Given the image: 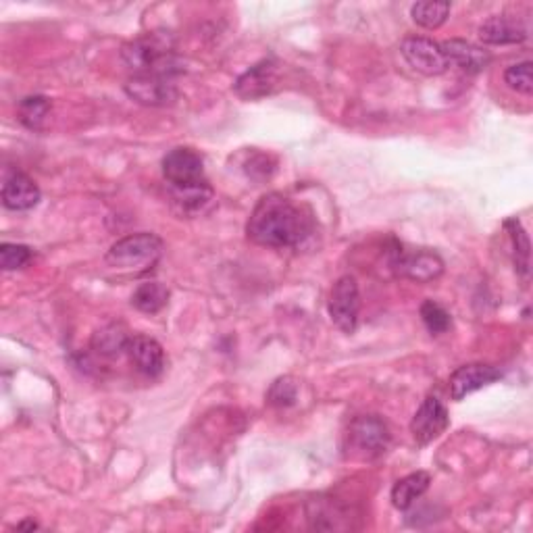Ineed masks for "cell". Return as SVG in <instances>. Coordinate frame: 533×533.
Instances as JSON below:
<instances>
[{
	"mask_svg": "<svg viewBox=\"0 0 533 533\" xmlns=\"http://www.w3.org/2000/svg\"><path fill=\"white\" fill-rule=\"evenodd\" d=\"M121 59L136 73H157L173 78L180 71L173 55V40L165 32L144 34L121 48Z\"/></svg>",
	"mask_w": 533,
	"mask_h": 533,
	"instance_id": "cell-2",
	"label": "cell"
},
{
	"mask_svg": "<svg viewBox=\"0 0 533 533\" xmlns=\"http://www.w3.org/2000/svg\"><path fill=\"white\" fill-rule=\"evenodd\" d=\"M450 425L446 406L440 398L427 396L411 419V434L419 446H427L438 440Z\"/></svg>",
	"mask_w": 533,
	"mask_h": 533,
	"instance_id": "cell-10",
	"label": "cell"
},
{
	"mask_svg": "<svg viewBox=\"0 0 533 533\" xmlns=\"http://www.w3.org/2000/svg\"><path fill=\"white\" fill-rule=\"evenodd\" d=\"M390 429L377 415L357 417L350 425V446L363 459H377L390 446Z\"/></svg>",
	"mask_w": 533,
	"mask_h": 533,
	"instance_id": "cell-6",
	"label": "cell"
},
{
	"mask_svg": "<svg viewBox=\"0 0 533 533\" xmlns=\"http://www.w3.org/2000/svg\"><path fill=\"white\" fill-rule=\"evenodd\" d=\"M529 36L527 25L517 15H492L484 23L479 25V38L484 44L492 46H509V44H521Z\"/></svg>",
	"mask_w": 533,
	"mask_h": 533,
	"instance_id": "cell-12",
	"label": "cell"
},
{
	"mask_svg": "<svg viewBox=\"0 0 533 533\" xmlns=\"http://www.w3.org/2000/svg\"><path fill=\"white\" fill-rule=\"evenodd\" d=\"M163 177L171 190H190L207 186L205 161L192 148H173L163 159Z\"/></svg>",
	"mask_w": 533,
	"mask_h": 533,
	"instance_id": "cell-4",
	"label": "cell"
},
{
	"mask_svg": "<svg viewBox=\"0 0 533 533\" xmlns=\"http://www.w3.org/2000/svg\"><path fill=\"white\" fill-rule=\"evenodd\" d=\"M161 252H163V240L157 234L140 232L117 240L109 248L105 261L107 265L119 271L142 273L152 269V265L161 259Z\"/></svg>",
	"mask_w": 533,
	"mask_h": 533,
	"instance_id": "cell-3",
	"label": "cell"
},
{
	"mask_svg": "<svg viewBox=\"0 0 533 533\" xmlns=\"http://www.w3.org/2000/svg\"><path fill=\"white\" fill-rule=\"evenodd\" d=\"M132 365L146 377H159L165 371L163 346L148 336H132L125 348Z\"/></svg>",
	"mask_w": 533,
	"mask_h": 533,
	"instance_id": "cell-14",
	"label": "cell"
},
{
	"mask_svg": "<svg viewBox=\"0 0 533 533\" xmlns=\"http://www.w3.org/2000/svg\"><path fill=\"white\" fill-rule=\"evenodd\" d=\"M450 9V3H431V0H427V3H415L411 7V17L425 30H438L440 25L446 23Z\"/></svg>",
	"mask_w": 533,
	"mask_h": 533,
	"instance_id": "cell-22",
	"label": "cell"
},
{
	"mask_svg": "<svg viewBox=\"0 0 533 533\" xmlns=\"http://www.w3.org/2000/svg\"><path fill=\"white\" fill-rule=\"evenodd\" d=\"M167 302H169V290L161 282H144L136 288L132 296L134 307L146 315H155L163 311L167 307Z\"/></svg>",
	"mask_w": 533,
	"mask_h": 533,
	"instance_id": "cell-20",
	"label": "cell"
},
{
	"mask_svg": "<svg viewBox=\"0 0 533 533\" xmlns=\"http://www.w3.org/2000/svg\"><path fill=\"white\" fill-rule=\"evenodd\" d=\"M431 475L427 471H417L398 479L392 488V504L398 511H409L411 506L429 490Z\"/></svg>",
	"mask_w": 533,
	"mask_h": 533,
	"instance_id": "cell-18",
	"label": "cell"
},
{
	"mask_svg": "<svg viewBox=\"0 0 533 533\" xmlns=\"http://www.w3.org/2000/svg\"><path fill=\"white\" fill-rule=\"evenodd\" d=\"M277 86V65L271 59H265L242 73L234 90L244 100H259L271 94Z\"/></svg>",
	"mask_w": 533,
	"mask_h": 533,
	"instance_id": "cell-15",
	"label": "cell"
},
{
	"mask_svg": "<svg viewBox=\"0 0 533 533\" xmlns=\"http://www.w3.org/2000/svg\"><path fill=\"white\" fill-rule=\"evenodd\" d=\"M444 50V57L448 61L450 67H459L465 73H481L486 71L492 63V53L486 50L484 46H477L473 42L467 40H459V38H452L440 44Z\"/></svg>",
	"mask_w": 533,
	"mask_h": 533,
	"instance_id": "cell-13",
	"label": "cell"
},
{
	"mask_svg": "<svg viewBox=\"0 0 533 533\" xmlns=\"http://www.w3.org/2000/svg\"><path fill=\"white\" fill-rule=\"evenodd\" d=\"M50 100L46 96H28L19 103L17 115L25 128L32 132H40L44 128V121L50 113Z\"/></svg>",
	"mask_w": 533,
	"mask_h": 533,
	"instance_id": "cell-21",
	"label": "cell"
},
{
	"mask_svg": "<svg viewBox=\"0 0 533 533\" xmlns=\"http://www.w3.org/2000/svg\"><path fill=\"white\" fill-rule=\"evenodd\" d=\"M421 319L425 323V327L429 329L434 336L446 334L448 329L452 327V317L450 313L442 307V304L434 302V300H425L421 304Z\"/></svg>",
	"mask_w": 533,
	"mask_h": 533,
	"instance_id": "cell-23",
	"label": "cell"
},
{
	"mask_svg": "<svg viewBox=\"0 0 533 533\" xmlns=\"http://www.w3.org/2000/svg\"><path fill=\"white\" fill-rule=\"evenodd\" d=\"M213 200L215 192L211 184L190 190H171V202L175 211L186 217H198L202 213H207L213 207Z\"/></svg>",
	"mask_w": 533,
	"mask_h": 533,
	"instance_id": "cell-17",
	"label": "cell"
},
{
	"mask_svg": "<svg viewBox=\"0 0 533 533\" xmlns=\"http://www.w3.org/2000/svg\"><path fill=\"white\" fill-rule=\"evenodd\" d=\"M298 398V386L294 384L292 377H282L271 386L267 400L273 406H292Z\"/></svg>",
	"mask_w": 533,
	"mask_h": 533,
	"instance_id": "cell-27",
	"label": "cell"
},
{
	"mask_svg": "<svg viewBox=\"0 0 533 533\" xmlns=\"http://www.w3.org/2000/svg\"><path fill=\"white\" fill-rule=\"evenodd\" d=\"M17 529H38V525L34 521H25V523H19Z\"/></svg>",
	"mask_w": 533,
	"mask_h": 533,
	"instance_id": "cell-28",
	"label": "cell"
},
{
	"mask_svg": "<svg viewBox=\"0 0 533 533\" xmlns=\"http://www.w3.org/2000/svg\"><path fill=\"white\" fill-rule=\"evenodd\" d=\"M504 84L517 94L531 96L533 94V65L531 61H521L511 65L504 71Z\"/></svg>",
	"mask_w": 533,
	"mask_h": 533,
	"instance_id": "cell-24",
	"label": "cell"
},
{
	"mask_svg": "<svg viewBox=\"0 0 533 533\" xmlns=\"http://www.w3.org/2000/svg\"><path fill=\"white\" fill-rule=\"evenodd\" d=\"M313 221L284 194H265L246 223L248 238L267 248H296L311 236Z\"/></svg>",
	"mask_w": 533,
	"mask_h": 533,
	"instance_id": "cell-1",
	"label": "cell"
},
{
	"mask_svg": "<svg viewBox=\"0 0 533 533\" xmlns=\"http://www.w3.org/2000/svg\"><path fill=\"white\" fill-rule=\"evenodd\" d=\"M400 55L409 63V67L421 75H427V78H436V75H442L450 67L440 42L423 36L404 38L400 44Z\"/></svg>",
	"mask_w": 533,
	"mask_h": 533,
	"instance_id": "cell-7",
	"label": "cell"
},
{
	"mask_svg": "<svg viewBox=\"0 0 533 533\" xmlns=\"http://www.w3.org/2000/svg\"><path fill=\"white\" fill-rule=\"evenodd\" d=\"M361 315V292L357 279L352 275L340 277L329 296V317L344 334H354L359 327Z\"/></svg>",
	"mask_w": 533,
	"mask_h": 533,
	"instance_id": "cell-5",
	"label": "cell"
},
{
	"mask_svg": "<svg viewBox=\"0 0 533 533\" xmlns=\"http://www.w3.org/2000/svg\"><path fill=\"white\" fill-rule=\"evenodd\" d=\"M500 377H502V371L492 365H484V363L463 365L450 375V396L452 400H463L469 394L498 382Z\"/></svg>",
	"mask_w": 533,
	"mask_h": 533,
	"instance_id": "cell-11",
	"label": "cell"
},
{
	"mask_svg": "<svg viewBox=\"0 0 533 533\" xmlns=\"http://www.w3.org/2000/svg\"><path fill=\"white\" fill-rule=\"evenodd\" d=\"M130 338L132 336H128V329H125L121 323H109L105 327H100L94 334L92 348L96 354H100V357L115 359L128 348Z\"/></svg>",
	"mask_w": 533,
	"mask_h": 533,
	"instance_id": "cell-19",
	"label": "cell"
},
{
	"mask_svg": "<svg viewBox=\"0 0 533 533\" xmlns=\"http://www.w3.org/2000/svg\"><path fill=\"white\" fill-rule=\"evenodd\" d=\"M506 227L511 230V238L515 244V252H517V269L521 271L523 277L529 275V238L523 232V227L517 219H509L506 221Z\"/></svg>",
	"mask_w": 533,
	"mask_h": 533,
	"instance_id": "cell-26",
	"label": "cell"
},
{
	"mask_svg": "<svg viewBox=\"0 0 533 533\" xmlns=\"http://www.w3.org/2000/svg\"><path fill=\"white\" fill-rule=\"evenodd\" d=\"M125 92L144 107H167L177 100L173 80L157 73H136L125 84Z\"/></svg>",
	"mask_w": 533,
	"mask_h": 533,
	"instance_id": "cell-8",
	"label": "cell"
},
{
	"mask_svg": "<svg viewBox=\"0 0 533 533\" xmlns=\"http://www.w3.org/2000/svg\"><path fill=\"white\" fill-rule=\"evenodd\" d=\"M40 188L32 180L30 175H25L21 171H13L5 184L0 198H3V205L9 211H30L40 202Z\"/></svg>",
	"mask_w": 533,
	"mask_h": 533,
	"instance_id": "cell-16",
	"label": "cell"
},
{
	"mask_svg": "<svg viewBox=\"0 0 533 533\" xmlns=\"http://www.w3.org/2000/svg\"><path fill=\"white\" fill-rule=\"evenodd\" d=\"M32 257H34V252L30 246L11 244V242L0 244V267H3L5 271L23 269L32 261Z\"/></svg>",
	"mask_w": 533,
	"mask_h": 533,
	"instance_id": "cell-25",
	"label": "cell"
},
{
	"mask_svg": "<svg viewBox=\"0 0 533 533\" xmlns=\"http://www.w3.org/2000/svg\"><path fill=\"white\" fill-rule=\"evenodd\" d=\"M392 269L406 279L413 282H431L442 275L444 261L440 259L438 252L431 250H402L396 248L392 252Z\"/></svg>",
	"mask_w": 533,
	"mask_h": 533,
	"instance_id": "cell-9",
	"label": "cell"
}]
</instances>
